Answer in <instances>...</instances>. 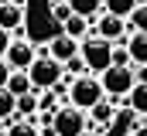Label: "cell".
Wrapping results in <instances>:
<instances>
[{"mask_svg": "<svg viewBox=\"0 0 147 136\" xmlns=\"http://www.w3.org/2000/svg\"><path fill=\"white\" fill-rule=\"evenodd\" d=\"M96 102H103V89H99V78L96 75H75L69 78V105L79 109V112H86V109H92Z\"/></svg>", "mask_w": 147, "mask_h": 136, "instance_id": "obj_1", "label": "cell"}, {"mask_svg": "<svg viewBox=\"0 0 147 136\" xmlns=\"http://www.w3.org/2000/svg\"><path fill=\"white\" fill-rule=\"evenodd\" d=\"M28 82L34 92H48L51 85L62 82V65L55 58H48V51H34V61L28 68Z\"/></svg>", "mask_w": 147, "mask_h": 136, "instance_id": "obj_2", "label": "cell"}, {"mask_svg": "<svg viewBox=\"0 0 147 136\" xmlns=\"http://www.w3.org/2000/svg\"><path fill=\"white\" fill-rule=\"evenodd\" d=\"M110 51H113V44L99 41V37L79 41V61L86 68V75H103V71L110 68Z\"/></svg>", "mask_w": 147, "mask_h": 136, "instance_id": "obj_3", "label": "cell"}, {"mask_svg": "<svg viewBox=\"0 0 147 136\" xmlns=\"http://www.w3.org/2000/svg\"><path fill=\"white\" fill-rule=\"evenodd\" d=\"M99 78V89H103V99H110V102H116V99H127V92L134 89V71L130 68H106L103 75H96Z\"/></svg>", "mask_w": 147, "mask_h": 136, "instance_id": "obj_4", "label": "cell"}, {"mask_svg": "<svg viewBox=\"0 0 147 136\" xmlns=\"http://www.w3.org/2000/svg\"><path fill=\"white\" fill-rule=\"evenodd\" d=\"M86 126H89L86 112H79L72 105H58L51 112V133L55 136H86Z\"/></svg>", "mask_w": 147, "mask_h": 136, "instance_id": "obj_5", "label": "cell"}, {"mask_svg": "<svg viewBox=\"0 0 147 136\" xmlns=\"http://www.w3.org/2000/svg\"><path fill=\"white\" fill-rule=\"evenodd\" d=\"M3 61L10 71H28L31 61H34V44H28V41H10V48L3 51Z\"/></svg>", "mask_w": 147, "mask_h": 136, "instance_id": "obj_6", "label": "cell"}, {"mask_svg": "<svg viewBox=\"0 0 147 136\" xmlns=\"http://www.w3.org/2000/svg\"><path fill=\"white\" fill-rule=\"evenodd\" d=\"M24 27V3L21 0H7V3H0V31L14 34Z\"/></svg>", "mask_w": 147, "mask_h": 136, "instance_id": "obj_7", "label": "cell"}, {"mask_svg": "<svg viewBox=\"0 0 147 136\" xmlns=\"http://www.w3.org/2000/svg\"><path fill=\"white\" fill-rule=\"evenodd\" d=\"M48 58H55L58 65H69L75 55H79V41H72V37H65V34H58V37H51L48 41Z\"/></svg>", "mask_w": 147, "mask_h": 136, "instance_id": "obj_8", "label": "cell"}, {"mask_svg": "<svg viewBox=\"0 0 147 136\" xmlns=\"http://www.w3.org/2000/svg\"><path fill=\"white\" fill-rule=\"evenodd\" d=\"M127 55H130V65H147V31H134L130 37H127Z\"/></svg>", "mask_w": 147, "mask_h": 136, "instance_id": "obj_9", "label": "cell"}, {"mask_svg": "<svg viewBox=\"0 0 147 136\" xmlns=\"http://www.w3.org/2000/svg\"><path fill=\"white\" fill-rule=\"evenodd\" d=\"M127 31V24L120 21V17H110V14H103L99 17V24H96V37L99 41H106V44H113V41H120V34Z\"/></svg>", "mask_w": 147, "mask_h": 136, "instance_id": "obj_10", "label": "cell"}, {"mask_svg": "<svg viewBox=\"0 0 147 136\" xmlns=\"http://www.w3.org/2000/svg\"><path fill=\"white\" fill-rule=\"evenodd\" d=\"M72 17H86V21H96V14L103 10V0H65Z\"/></svg>", "mask_w": 147, "mask_h": 136, "instance_id": "obj_11", "label": "cell"}, {"mask_svg": "<svg viewBox=\"0 0 147 136\" xmlns=\"http://www.w3.org/2000/svg\"><path fill=\"white\" fill-rule=\"evenodd\" d=\"M3 92H7V95H14V99H21V95L34 92V89H31V82H28V71H10V78H7V85H3Z\"/></svg>", "mask_w": 147, "mask_h": 136, "instance_id": "obj_12", "label": "cell"}, {"mask_svg": "<svg viewBox=\"0 0 147 136\" xmlns=\"http://www.w3.org/2000/svg\"><path fill=\"white\" fill-rule=\"evenodd\" d=\"M113 116H116V102H110V99L96 102V105L89 109V119H92V123H99V126H110Z\"/></svg>", "mask_w": 147, "mask_h": 136, "instance_id": "obj_13", "label": "cell"}, {"mask_svg": "<svg viewBox=\"0 0 147 136\" xmlns=\"http://www.w3.org/2000/svg\"><path fill=\"white\" fill-rule=\"evenodd\" d=\"M89 24H92V21H86V17H69V21H65V24H62V27H65V37H72V41H86V37H89Z\"/></svg>", "mask_w": 147, "mask_h": 136, "instance_id": "obj_14", "label": "cell"}, {"mask_svg": "<svg viewBox=\"0 0 147 136\" xmlns=\"http://www.w3.org/2000/svg\"><path fill=\"white\" fill-rule=\"evenodd\" d=\"M103 10H106L110 17H120V21H127V17L137 10V0H103Z\"/></svg>", "mask_w": 147, "mask_h": 136, "instance_id": "obj_15", "label": "cell"}, {"mask_svg": "<svg viewBox=\"0 0 147 136\" xmlns=\"http://www.w3.org/2000/svg\"><path fill=\"white\" fill-rule=\"evenodd\" d=\"M127 102H130V109H134L137 116H147V85L134 82V89L127 92Z\"/></svg>", "mask_w": 147, "mask_h": 136, "instance_id": "obj_16", "label": "cell"}, {"mask_svg": "<svg viewBox=\"0 0 147 136\" xmlns=\"http://www.w3.org/2000/svg\"><path fill=\"white\" fill-rule=\"evenodd\" d=\"M7 136H38V126L31 119H10L7 123Z\"/></svg>", "mask_w": 147, "mask_h": 136, "instance_id": "obj_17", "label": "cell"}, {"mask_svg": "<svg viewBox=\"0 0 147 136\" xmlns=\"http://www.w3.org/2000/svg\"><path fill=\"white\" fill-rule=\"evenodd\" d=\"M14 112H21V116H34V112H38V92H28V95L14 99Z\"/></svg>", "mask_w": 147, "mask_h": 136, "instance_id": "obj_18", "label": "cell"}, {"mask_svg": "<svg viewBox=\"0 0 147 136\" xmlns=\"http://www.w3.org/2000/svg\"><path fill=\"white\" fill-rule=\"evenodd\" d=\"M10 116H14V95L0 89V123H10Z\"/></svg>", "mask_w": 147, "mask_h": 136, "instance_id": "obj_19", "label": "cell"}, {"mask_svg": "<svg viewBox=\"0 0 147 136\" xmlns=\"http://www.w3.org/2000/svg\"><path fill=\"white\" fill-rule=\"evenodd\" d=\"M51 17H55L58 24H65V21L72 17V10H69V3H65V0H51Z\"/></svg>", "mask_w": 147, "mask_h": 136, "instance_id": "obj_20", "label": "cell"}, {"mask_svg": "<svg viewBox=\"0 0 147 136\" xmlns=\"http://www.w3.org/2000/svg\"><path fill=\"white\" fill-rule=\"evenodd\" d=\"M10 41H14V37H10V34H7V31H0V58H3V51H7V48H10Z\"/></svg>", "mask_w": 147, "mask_h": 136, "instance_id": "obj_21", "label": "cell"}, {"mask_svg": "<svg viewBox=\"0 0 147 136\" xmlns=\"http://www.w3.org/2000/svg\"><path fill=\"white\" fill-rule=\"evenodd\" d=\"M7 78H10V68H7V61H3V58H0V89L7 85Z\"/></svg>", "mask_w": 147, "mask_h": 136, "instance_id": "obj_22", "label": "cell"}, {"mask_svg": "<svg viewBox=\"0 0 147 136\" xmlns=\"http://www.w3.org/2000/svg\"><path fill=\"white\" fill-rule=\"evenodd\" d=\"M134 136H147V126H137V129H134Z\"/></svg>", "mask_w": 147, "mask_h": 136, "instance_id": "obj_23", "label": "cell"}, {"mask_svg": "<svg viewBox=\"0 0 147 136\" xmlns=\"http://www.w3.org/2000/svg\"><path fill=\"white\" fill-rule=\"evenodd\" d=\"M0 133H7V123H0Z\"/></svg>", "mask_w": 147, "mask_h": 136, "instance_id": "obj_24", "label": "cell"}]
</instances>
